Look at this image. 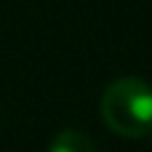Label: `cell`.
<instances>
[{"label":"cell","mask_w":152,"mask_h":152,"mask_svg":"<svg viewBox=\"0 0 152 152\" xmlns=\"http://www.w3.org/2000/svg\"><path fill=\"white\" fill-rule=\"evenodd\" d=\"M102 120L123 139L152 134V86L131 75L112 80L102 96Z\"/></svg>","instance_id":"6da1fadb"},{"label":"cell","mask_w":152,"mask_h":152,"mask_svg":"<svg viewBox=\"0 0 152 152\" xmlns=\"http://www.w3.org/2000/svg\"><path fill=\"white\" fill-rule=\"evenodd\" d=\"M48 152H96V147H94V142H91L83 131L64 128V131H59V134L51 139Z\"/></svg>","instance_id":"7a4b0ae2"}]
</instances>
